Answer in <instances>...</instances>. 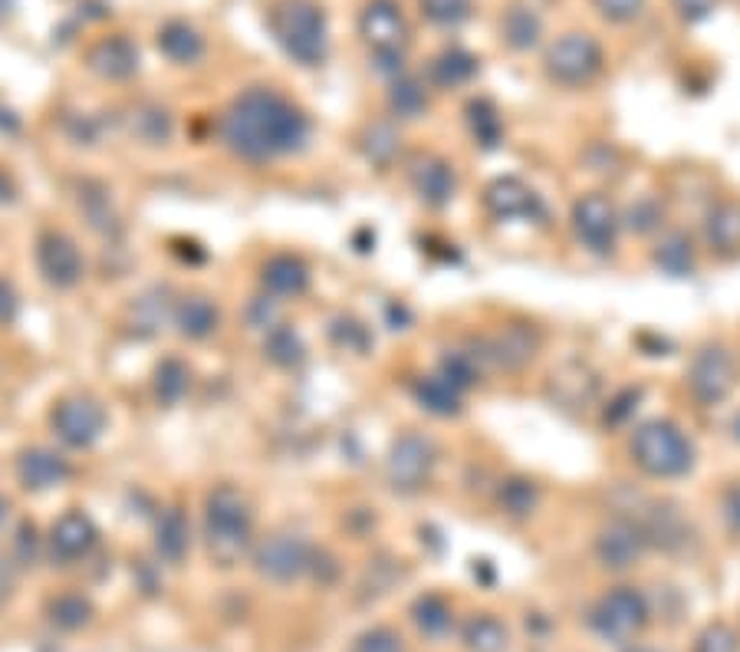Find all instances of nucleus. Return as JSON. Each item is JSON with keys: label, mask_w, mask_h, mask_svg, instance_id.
<instances>
[{"label": "nucleus", "mask_w": 740, "mask_h": 652, "mask_svg": "<svg viewBox=\"0 0 740 652\" xmlns=\"http://www.w3.org/2000/svg\"><path fill=\"white\" fill-rule=\"evenodd\" d=\"M359 37L376 53L379 67L389 73H402V57L409 43V23L399 0H369L359 13Z\"/></svg>", "instance_id": "5"}, {"label": "nucleus", "mask_w": 740, "mask_h": 652, "mask_svg": "<svg viewBox=\"0 0 740 652\" xmlns=\"http://www.w3.org/2000/svg\"><path fill=\"white\" fill-rule=\"evenodd\" d=\"M409 182L415 195L431 208H444L458 192V175L451 162H444L441 155H415L409 165Z\"/></svg>", "instance_id": "18"}, {"label": "nucleus", "mask_w": 740, "mask_h": 652, "mask_svg": "<svg viewBox=\"0 0 740 652\" xmlns=\"http://www.w3.org/2000/svg\"><path fill=\"white\" fill-rule=\"evenodd\" d=\"M10 597V563L0 557V603Z\"/></svg>", "instance_id": "56"}, {"label": "nucleus", "mask_w": 740, "mask_h": 652, "mask_svg": "<svg viewBox=\"0 0 740 652\" xmlns=\"http://www.w3.org/2000/svg\"><path fill=\"white\" fill-rule=\"evenodd\" d=\"M100 543V528L96 521L80 511V508H70L66 515H60L50 528V553L53 560L60 563H80L86 560Z\"/></svg>", "instance_id": "16"}, {"label": "nucleus", "mask_w": 740, "mask_h": 652, "mask_svg": "<svg viewBox=\"0 0 740 652\" xmlns=\"http://www.w3.org/2000/svg\"><path fill=\"white\" fill-rule=\"evenodd\" d=\"M424 20L434 27H461L471 17V0H419Z\"/></svg>", "instance_id": "43"}, {"label": "nucleus", "mask_w": 740, "mask_h": 652, "mask_svg": "<svg viewBox=\"0 0 740 652\" xmlns=\"http://www.w3.org/2000/svg\"><path fill=\"white\" fill-rule=\"evenodd\" d=\"M50 426H53V432L63 445L90 448L106 432L109 416L100 399H93L86 393H73V396L56 399V406L50 412Z\"/></svg>", "instance_id": "10"}, {"label": "nucleus", "mask_w": 740, "mask_h": 652, "mask_svg": "<svg viewBox=\"0 0 740 652\" xmlns=\"http://www.w3.org/2000/svg\"><path fill=\"white\" fill-rule=\"evenodd\" d=\"M467 122H471L474 139L487 149H494L504 139V119L494 109V103H487V100H477V103L467 106Z\"/></svg>", "instance_id": "41"}, {"label": "nucleus", "mask_w": 740, "mask_h": 652, "mask_svg": "<svg viewBox=\"0 0 740 652\" xmlns=\"http://www.w3.org/2000/svg\"><path fill=\"white\" fill-rule=\"evenodd\" d=\"M17 310H20L17 291L10 287V281L0 277V326L13 324V320H17Z\"/></svg>", "instance_id": "52"}, {"label": "nucleus", "mask_w": 740, "mask_h": 652, "mask_svg": "<svg viewBox=\"0 0 740 652\" xmlns=\"http://www.w3.org/2000/svg\"><path fill=\"white\" fill-rule=\"evenodd\" d=\"M474 73H477V57H471V53L461 50V47L441 50V53L431 60V67H428V80H431V86H438V90H458V86L471 83Z\"/></svg>", "instance_id": "28"}, {"label": "nucleus", "mask_w": 740, "mask_h": 652, "mask_svg": "<svg viewBox=\"0 0 740 652\" xmlns=\"http://www.w3.org/2000/svg\"><path fill=\"white\" fill-rule=\"evenodd\" d=\"M220 142L247 162H270L294 155L310 139V119L287 96L267 86L244 90L217 119Z\"/></svg>", "instance_id": "1"}, {"label": "nucleus", "mask_w": 740, "mask_h": 652, "mask_svg": "<svg viewBox=\"0 0 740 652\" xmlns=\"http://www.w3.org/2000/svg\"><path fill=\"white\" fill-rule=\"evenodd\" d=\"M543 67L556 86L579 90V86H589L603 73V47L589 33H566L546 50Z\"/></svg>", "instance_id": "6"}, {"label": "nucleus", "mask_w": 740, "mask_h": 652, "mask_svg": "<svg viewBox=\"0 0 740 652\" xmlns=\"http://www.w3.org/2000/svg\"><path fill=\"white\" fill-rule=\"evenodd\" d=\"M573 234L576 241L593 251V254H609L616 247V237H619V208L613 205L609 195L603 192H589V195H579L573 202Z\"/></svg>", "instance_id": "12"}, {"label": "nucleus", "mask_w": 740, "mask_h": 652, "mask_svg": "<svg viewBox=\"0 0 740 652\" xmlns=\"http://www.w3.org/2000/svg\"><path fill=\"white\" fill-rule=\"evenodd\" d=\"M638 399H641V389H623L616 399H613V406H609V412H606V422H623V419H629L635 409H638Z\"/></svg>", "instance_id": "50"}, {"label": "nucleus", "mask_w": 740, "mask_h": 652, "mask_svg": "<svg viewBox=\"0 0 740 652\" xmlns=\"http://www.w3.org/2000/svg\"><path fill=\"white\" fill-rule=\"evenodd\" d=\"M270 30L300 67H319L329 53L326 13L317 0H280L270 7Z\"/></svg>", "instance_id": "4"}, {"label": "nucleus", "mask_w": 740, "mask_h": 652, "mask_svg": "<svg viewBox=\"0 0 740 652\" xmlns=\"http://www.w3.org/2000/svg\"><path fill=\"white\" fill-rule=\"evenodd\" d=\"M645 0H596V10L613 23H629L641 13Z\"/></svg>", "instance_id": "48"}, {"label": "nucleus", "mask_w": 740, "mask_h": 652, "mask_svg": "<svg viewBox=\"0 0 740 652\" xmlns=\"http://www.w3.org/2000/svg\"><path fill=\"white\" fill-rule=\"evenodd\" d=\"M738 383V363L728 346L708 343L695 353L688 366V393L701 406H721Z\"/></svg>", "instance_id": "9"}, {"label": "nucleus", "mask_w": 740, "mask_h": 652, "mask_svg": "<svg viewBox=\"0 0 740 652\" xmlns=\"http://www.w3.org/2000/svg\"><path fill=\"white\" fill-rule=\"evenodd\" d=\"M332 336H336L339 346H346V349H362V346L356 343V336H359V339H369L366 326L352 324V320H339V324L332 326Z\"/></svg>", "instance_id": "53"}, {"label": "nucleus", "mask_w": 740, "mask_h": 652, "mask_svg": "<svg viewBox=\"0 0 740 652\" xmlns=\"http://www.w3.org/2000/svg\"><path fill=\"white\" fill-rule=\"evenodd\" d=\"M695 652H740V643L731 626L715 623V626H708V630L698 636V646H695Z\"/></svg>", "instance_id": "45"}, {"label": "nucleus", "mask_w": 740, "mask_h": 652, "mask_svg": "<svg viewBox=\"0 0 740 652\" xmlns=\"http://www.w3.org/2000/svg\"><path fill=\"white\" fill-rule=\"evenodd\" d=\"M629 455L648 478H658V481L685 478L695 468V458H698L695 441L671 419L641 422L633 432Z\"/></svg>", "instance_id": "3"}, {"label": "nucleus", "mask_w": 740, "mask_h": 652, "mask_svg": "<svg viewBox=\"0 0 740 652\" xmlns=\"http://www.w3.org/2000/svg\"><path fill=\"white\" fill-rule=\"evenodd\" d=\"M125 129H129L138 142H145V145H165V142L172 139L175 122H172V112L165 106H158V103H138V106L129 109Z\"/></svg>", "instance_id": "29"}, {"label": "nucleus", "mask_w": 740, "mask_h": 652, "mask_svg": "<svg viewBox=\"0 0 740 652\" xmlns=\"http://www.w3.org/2000/svg\"><path fill=\"white\" fill-rule=\"evenodd\" d=\"M317 547L297 531H277L254 547V570L270 583H294L310 573Z\"/></svg>", "instance_id": "8"}, {"label": "nucleus", "mask_w": 740, "mask_h": 652, "mask_svg": "<svg viewBox=\"0 0 740 652\" xmlns=\"http://www.w3.org/2000/svg\"><path fill=\"white\" fill-rule=\"evenodd\" d=\"M721 518H724L728 531L740 538V485L738 481H734V485H728V488L721 491Z\"/></svg>", "instance_id": "49"}, {"label": "nucleus", "mask_w": 740, "mask_h": 652, "mask_svg": "<svg viewBox=\"0 0 740 652\" xmlns=\"http://www.w3.org/2000/svg\"><path fill=\"white\" fill-rule=\"evenodd\" d=\"M675 3H678L681 17H688V20H701L715 7V0H675Z\"/></svg>", "instance_id": "55"}, {"label": "nucleus", "mask_w": 740, "mask_h": 652, "mask_svg": "<svg viewBox=\"0 0 740 652\" xmlns=\"http://www.w3.org/2000/svg\"><path fill=\"white\" fill-rule=\"evenodd\" d=\"M90 617H93V607H90V600H83V597H76V593H63V597H56L53 603H50V620L60 626V630H83L86 623H90Z\"/></svg>", "instance_id": "42"}, {"label": "nucleus", "mask_w": 740, "mask_h": 652, "mask_svg": "<svg viewBox=\"0 0 740 652\" xmlns=\"http://www.w3.org/2000/svg\"><path fill=\"white\" fill-rule=\"evenodd\" d=\"M73 475L70 461L53 451V448H43V445H33V448H23L17 455V481L23 491H53L60 485H66Z\"/></svg>", "instance_id": "17"}, {"label": "nucleus", "mask_w": 740, "mask_h": 652, "mask_svg": "<svg viewBox=\"0 0 740 652\" xmlns=\"http://www.w3.org/2000/svg\"><path fill=\"white\" fill-rule=\"evenodd\" d=\"M13 550H17V560H20L23 567L37 560V528H33V524H20Z\"/></svg>", "instance_id": "51"}, {"label": "nucleus", "mask_w": 740, "mask_h": 652, "mask_svg": "<svg viewBox=\"0 0 740 652\" xmlns=\"http://www.w3.org/2000/svg\"><path fill=\"white\" fill-rule=\"evenodd\" d=\"M349 652H405V640L392 626H372L352 640Z\"/></svg>", "instance_id": "44"}, {"label": "nucleus", "mask_w": 740, "mask_h": 652, "mask_svg": "<svg viewBox=\"0 0 740 652\" xmlns=\"http://www.w3.org/2000/svg\"><path fill=\"white\" fill-rule=\"evenodd\" d=\"M362 149H366V159L379 169H389L399 155H402V135L392 122H372L366 132H362Z\"/></svg>", "instance_id": "36"}, {"label": "nucleus", "mask_w": 740, "mask_h": 652, "mask_svg": "<svg viewBox=\"0 0 740 652\" xmlns=\"http://www.w3.org/2000/svg\"><path fill=\"white\" fill-rule=\"evenodd\" d=\"M76 202H80V212L86 215L93 231H100V234H106V237H112V234L119 231V215H115V208H112V202H109V192L103 185L83 182Z\"/></svg>", "instance_id": "35"}, {"label": "nucleus", "mask_w": 740, "mask_h": 652, "mask_svg": "<svg viewBox=\"0 0 740 652\" xmlns=\"http://www.w3.org/2000/svg\"><path fill=\"white\" fill-rule=\"evenodd\" d=\"M539 329L530 324H507L494 329L491 336L477 339V353L484 356V366L504 369V373H521L533 363L539 353Z\"/></svg>", "instance_id": "13"}, {"label": "nucleus", "mask_w": 740, "mask_h": 652, "mask_svg": "<svg viewBox=\"0 0 740 652\" xmlns=\"http://www.w3.org/2000/svg\"><path fill=\"white\" fill-rule=\"evenodd\" d=\"M270 304L274 300H267V297H260V300H254V307H250V314H247V320H250V326H257V329H274V310H270Z\"/></svg>", "instance_id": "54"}, {"label": "nucleus", "mask_w": 740, "mask_h": 652, "mask_svg": "<svg viewBox=\"0 0 740 652\" xmlns=\"http://www.w3.org/2000/svg\"><path fill=\"white\" fill-rule=\"evenodd\" d=\"M152 389H155V399L162 406H178L192 393V366L185 359H178V356H165L155 366Z\"/></svg>", "instance_id": "30"}, {"label": "nucleus", "mask_w": 740, "mask_h": 652, "mask_svg": "<svg viewBox=\"0 0 740 652\" xmlns=\"http://www.w3.org/2000/svg\"><path fill=\"white\" fill-rule=\"evenodd\" d=\"M484 208L501 221H517V217H539L543 215V205H539V195L527 189L521 179H494L487 189H484Z\"/></svg>", "instance_id": "19"}, {"label": "nucleus", "mask_w": 740, "mask_h": 652, "mask_svg": "<svg viewBox=\"0 0 740 652\" xmlns=\"http://www.w3.org/2000/svg\"><path fill=\"white\" fill-rule=\"evenodd\" d=\"M13 198V189H10V182L0 175V202H10Z\"/></svg>", "instance_id": "57"}, {"label": "nucleus", "mask_w": 740, "mask_h": 652, "mask_svg": "<svg viewBox=\"0 0 740 652\" xmlns=\"http://www.w3.org/2000/svg\"><path fill=\"white\" fill-rule=\"evenodd\" d=\"M264 353H267V359H270L274 366H280V369H294V366H300L304 356H307L304 339H300L290 326L284 324H277L270 333H267V339H264Z\"/></svg>", "instance_id": "39"}, {"label": "nucleus", "mask_w": 740, "mask_h": 652, "mask_svg": "<svg viewBox=\"0 0 740 652\" xmlns=\"http://www.w3.org/2000/svg\"><path fill=\"white\" fill-rule=\"evenodd\" d=\"M651 264H655L661 274H668V277H688V274L695 271V247H691V241H688L681 231H671V234H665V237L655 244Z\"/></svg>", "instance_id": "32"}, {"label": "nucleus", "mask_w": 740, "mask_h": 652, "mask_svg": "<svg viewBox=\"0 0 740 652\" xmlns=\"http://www.w3.org/2000/svg\"><path fill=\"white\" fill-rule=\"evenodd\" d=\"M86 63L96 77L112 80V83H122L129 77L138 73V50L129 37L115 33V37H103L100 43L90 47L86 53Z\"/></svg>", "instance_id": "20"}, {"label": "nucleus", "mask_w": 740, "mask_h": 652, "mask_svg": "<svg viewBox=\"0 0 740 652\" xmlns=\"http://www.w3.org/2000/svg\"><path fill=\"white\" fill-rule=\"evenodd\" d=\"M389 109L399 119H419L428 109V86L419 77H395L389 90Z\"/></svg>", "instance_id": "40"}, {"label": "nucleus", "mask_w": 740, "mask_h": 652, "mask_svg": "<svg viewBox=\"0 0 740 652\" xmlns=\"http://www.w3.org/2000/svg\"><path fill=\"white\" fill-rule=\"evenodd\" d=\"M705 241L721 257L740 254V202H718L705 217Z\"/></svg>", "instance_id": "23"}, {"label": "nucleus", "mask_w": 740, "mask_h": 652, "mask_svg": "<svg viewBox=\"0 0 740 652\" xmlns=\"http://www.w3.org/2000/svg\"><path fill=\"white\" fill-rule=\"evenodd\" d=\"M501 37H504V43H507L511 50L527 53V50H533V47L539 43V37H543V20H539V13H536L533 7L514 3V7L504 13V20H501Z\"/></svg>", "instance_id": "31"}, {"label": "nucleus", "mask_w": 740, "mask_h": 652, "mask_svg": "<svg viewBox=\"0 0 740 652\" xmlns=\"http://www.w3.org/2000/svg\"><path fill=\"white\" fill-rule=\"evenodd\" d=\"M37 267H40V277L53 291H73L86 274V264H83V254H80L76 241L66 237L63 231H43L40 234Z\"/></svg>", "instance_id": "14"}, {"label": "nucleus", "mask_w": 740, "mask_h": 652, "mask_svg": "<svg viewBox=\"0 0 740 652\" xmlns=\"http://www.w3.org/2000/svg\"><path fill=\"white\" fill-rule=\"evenodd\" d=\"M441 376L458 386L461 393H467L471 386L481 383L484 376V356L477 353V346H458V349H448L441 356Z\"/></svg>", "instance_id": "33"}, {"label": "nucleus", "mask_w": 740, "mask_h": 652, "mask_svg": "<svg viewBox=\"0 0 740 652\" xmlns=\"http://www.w3.org/2000/svg\"><path fill=\"white\" fill-rule=\"evenodd\" d=\"M158 50H162L172 63L192 67V63H198V60L205 57V37H202L192 23H185V20H168V23L158 30Z\"/></svg>", "instance_id": "26"}, {"label": "nucleus", "mask_w": 740, "mask_h": 652, "mask_svg": "<svg viewBox=\"0 0 740 652\" xmlns=\"http://www.w3.org/2000/svg\"><path fill=\"white\" fill-rule=\"evenodd\" d=\"M205 547L217 567L230 570L254 550V508L234 485H217L205 498Z\"/></svg>", "instance_id": "2"}, {"label": "nucleus", "mask_w": 740, "mask_h": 652, "mask_svg": "<svg viewBox=\"0 0 740 652\" xmlns=\"http://www.w3.org/2000/svg\"><path fill=\"white\" fill-rule=\"evenodd\" d=\"M175 304L178 300H172L168 287H152L142 297H135V304L129 307V324L138 336H152L175 317Z\"/></svg>", "instance_id": "25"}, {"label": "nucleus", "mask_w": 740, "mask_h": 652, "mask_svg": "<svg viewBox=\"0 0 740 652\" xmlns=\"http://www.w3.org/2000/svg\"><path fill=\"white\" fill-rule=\"evenodd\" d=\"M395 577H399V567H395V560L382 557V560H376V563H372V567L366 570L362 590L369 593V587H376V590H372V597H382V593H389V587L395 583Z\"/></svg>", "instance_id": "46"}, {"label": "nucleus", "mask_w": 740, "mask_h": 652, "mask_svg": "<svg viewBox=\"0 0 740 652\" xmlns=\"http://www.w3.org/2000/svg\"><path fill=\"white\" fill-rule=\"evenodd\" d=\"M192 547V524L178 505L165 508L155 521V550L165 563H182Z\"/></svg>", "instance_id": "24"}, {"label": "nucleus", "mask_w": 740, "mask_h": 652, "mask_svg": "<svg viewBox=\"0 0 740 652\" xmlns=\"http://www.w3.org/2000/svg\"><path fill=\"white\" fill-rule=\"evenodd\" d=\"M438 465V448L422 432L399 435L386 455V481L399 495H419L431 481Z\"/></svg>", "instance_id": "7"}, {"label": "nucleus", "mask_w": 740, "mask_h": 652, "mask_svg": "<svg viewBox=\"0 0 740 652\" xmlns=\"http://www.w3.org/2000/svg\"><path fill=\"white\" fill-rule=\"evenodd\" d=\"M731 432H734V438H738V441H740V412H738V416H734V426H731Z\"/></svg>", "instance_id": "59"}, {"label": "nucleus", "mask_w": 740, "mask_h": 652, "mask_svg": "<svg viewBox=\"0 0 740 652\" xmlns=\"http://www.w3.org/2000/svg\"><path fill=\"white\" fill-rule=\"evenodd\" d=\"M3 518H7V498L0 495V524H3Z\"/></svg>", "instance_id": "58"}, {"label": "nucleus", "mask_w": 740, "mask_h": 652, "mask_svg": "<svg viewBox=\"0 0 740 652\" xmlns=\"http://www.w3.org/2000/svg\"><path fill=\"white\" fill-rule=\"evenodd\" d=\"M593 630L613 643H626L638 636L648 623V600L635 587H616L593 607Z\"/></svg>", "instance_id": "11"}, {"label": "nucleus", "mask_w": 740, "mask_h": 652, "mask_svg": "<svg viewBox=\"0 0 740 652\" xmlns=\"http://www.w3.org/2000/svg\"><path fill=\"white\" fill-rule=\"evenodd\" d=\"M651 543L645 538V531L638 528V521L629 515L613 518L606 528H599L596 534V557L603 567L609 570H633L635 563L645 557Z\"/></svg>", "instance_id": "15"}, {"label": "nucleus", "mask_w": 740, "mask_h": 652, "mask_svg": "<svg viewBox=\"0 0 740 652\" xmlns=\"http://www.w3.org/2000/svg\"><path fill=\"white\" fill-rule=\"evenodd\" d=\"M175 329L185 336V339H208L214 329L220 326V307L214 304V297L208 294H188V297H178L175 304V317H172Z\"/></svg>", "instance_id": "22"}, {"label": "nucleus", "mask_w": 740, "mask_h": 652, "mask_svg": "<svg viewBox=\"0 0 740 652\" xmlns=\"http://www.w3.org/2000/svg\"><path fill=\"white\" fill-rule=\"evenodd\" d=\"M260 284L267 297L290 300L310 287V267L297 254H274L260 271Z\"/></svg>", "instance_id": "21"}, {"label": "nucleus", "mask_w": 740, "mask_h": 652, "mask_svg": "<svg viewBox=\"0 0 740 652\" xmlns=\"http://www.w3.org/2000/svg\"><path fill=\"white\" fill-rule=\"evenodd\" d=\"M497 505H501V511H504L507 518H530V515L536 511V505H539V491H536V485H533L530 478L514 475V478L501 481V488H497Z\"/></svg>", "instance_id": "38"}, {"label": "nucleus", "mask_w": 740, "mask_h": 652, "mask_svg": "<svg viewBox=\"0 0 740 652\" xmlns=\"http://www.w3.org/2000/svg\"><path fill=\"white\" fill-rule=\"evenodd\" d=\"M629 224H633V231H638V234L655 231V227L661 224V205H658L655 198H641L638 205H633V212H629Z\"/></svg>", "instance_id": "47"}, {"label": "nucleus", "mask_w": 740, "mask_h": 652, "mask_svg": "<svg viewBox=\"0 0 740 652\" xmlns=\"http://www.w3.org/2000/svg\"><path fill=\"white\" fill-rule=\"evenodd\" d=\"M461 640L467 652H504L507 650V626L491 617V613H481V617H471L461 630Z\"/></svg>", "instance_id": "34"}, {"label": "nucleus", "mask_w": 740, "mask_h": 652, "mask_svg": "<svg viewBox=\"0 0 740 652\" xmlns=\"http://www.w3.org/2000/svg\"><path fill=\"white\" fill-rule=\"evenodd\" d=\"M412 393H415V399H419V406H422L424 412L441 416V419L461 416V409H464V393L458 386H451L441 373L415 379Z\"/></svg>", "instance_id": "27"}, {"label": "nucleus", "mask_w": 740, "mask_h": 652, "mask_svg": "<svg viewBox=\"0 0 740 652\" xmlns=\"http://www.w3.org/2000/svg\"><path fill=\"white\" fill-rule=\"evenodd\" d=\"M412 620H415V626L422 630L424 636L441 640V636L451 630L454 613H451V603H448L444 597H438V593H424V597L415 600V607H412Z\"/></svg>", "instance_id": "37"}]
</instances>
